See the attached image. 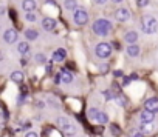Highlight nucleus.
Returning <instances> with one entry per match:
<instances>
[{
    "label": "nucleus",
    "instance_id": "nucleus-1",
    "mask_svg": "<svg viewBox=\"0 0 158 137\" xmlns=\"http://www.w3.org/2000/svg\"><path fill=\"white\" fill-rule=\"evenodd\" d=\"M92 29H93V32H95L96 36L106 37V36H109V32L113 29V25H112V22H109V20H106V19H98V20L93 22Z\"/></svg>",
    "mask_w": 158,
    "mask_h": 137
},
{
    "label": "nucleus",
    "instance_id": "nucleus-2",
    "mask_svg": "<svg viewBox=\"0 0 158 137\" xmlns=\"http://www.w3.org/2000/svg\"><path fill=\"white\" fill-rule=\"evenodd\" d=\"M141 26L144 34H155L158 32V20L152 16H143L141 19Z\"/></svg>",
    "mask_w": 158,
    "mask_h": 137
},
{
    "label": "nucleus",
    "instance_id": "nucleus-3",
    "mask_svg": "<svg viewBox=\"0 0 158 137\" xmlns=\"http://www.w3.org/2000/svg\"><path fill=\"white\" fill-rule=\"evenodd\" d=\"M95 54H96V57H99V59H109L110 55H112V46L109 45V43H99V45H96V48H95Z\"/></svg>",
    "mask_w": 158,
    "mask_h": 137
},
{
    "label": "nucleus",
    "instance_id": "nucleus-4",
    "mask_svg": "<svg viewBox=\"0 0 158 137\" xmlns=\"http://www.w3.org/2000/svg\"><path fill=\"white\" fill-rule=\"evenodd\" d=\"M73 22H74L76 25H79V26L85 25V23L89 22V13H87L85 10H82V8H77V10L74 11V14H73Z\"/></svg>",
    "mask_w": 158,
    "mask_h": 137
},
{
    "label": "nucleus",
    "instance_id": "nucleus-5",
    "mask_svg": "<svg viewBox=\"0 0 158 137\" xmlns=\"http://www.w3.org/2000/svg\"><path fill=\"white\" fill-rule=\"evenodd\" d=\"M144 109L146 111H150V112H158V97H150L146 100L144 103Z\"/></svg>",
    "mask_w": 158,
    "mask_h": 137
},
{
    "label": "nucleus",
    "instance_id": "nucleus-6",
    "mask_svg": "<svg viewBox=\"0 0 158 137\" xmlns=\"http://www.w3.org/2000/svg\"><path fill=\"white\" fill-rule=\"evenodd\" d=\"M115 19L118 22H127V20H130V11L127 8H119L115 13Z\"/></svg>",
    "mask_w": 158,
    "mask_h": 137
},
{
    "label": "nucleus",
    "instance_id": "nucleus-7",
    "mask_svg": "<svg viewBox=\"0 0 158 137\" xmlns=\"http://www.w3.org/2000/svg\"><path fill=\"white\" fill-rule=\"evenodd\" d=\"M65 59H67V51H65L64 48H57V49H54V52H53V55H51V60H53V62H56V63H62Z\"/></svg>",
    "mask_w": 158,
    "mask_h": 137
},
{
    "label": "nucleus",
    "instance_id": "nucleus-8",
    "mask_svg": "<svg viewBox=\"0 0 158 137\" xmlns=\"http://www.w3.org/2000/svg\"><path fill=\"white\" fill-rule=\"evenodd\" d=\"M17 31L16 29H6L5 32H3V40L6 42V43H16L17 42Z\"/></svg>",
    "mask_w": 158,
    "mask_h": 137
},
{
    "label": "nucleus",
    "instance_id": "nucleus-9",
    "mask_svg": "<svg viewBox=\"0 0 158 137\" xmlns=\"http://www.w3.org/2000/svg\"><path fill=\"white\" fill-rule=\"evenodd\" d=\"M153 119H155V114H153V112H150V111L143 109V111H141V114H139V120H141V123H152V122H153Z\"/></svg>",
    "mask_w": 158,
    "mask_h": 137
},
{
    "label": "nucleus",
    "instance_id": "nucleus-10",
    "mask_svg": "<svg viewBox=\"0 0 158 137\" xmlns=\"http://www.w3.org/2000/svg\"><path fill=\"white\" fill-rule=\"evenodd\" d=\"M57 74L60 76V80H62L64 83H71V82H73V74H71L68 70H65V68H62Z\"/></svg>",
    "mask_w": 158,
    "mask_h": 137
},
{
    "label": "nucleus",
    "instance_id": "nucleus-11",
    "mask_svg": "<svg viewBox=\"0 0 158 137\" xmlns=\"http://www.w3.org/2000/svg\"><path fill=\"white\" fill-rule=\"evenodd\" d=\"M42 28H44L45 31H53V29L56 28V20L51 19V17H45V19L42 20Z\"/></svg>",
    "mask_w": 158,
    "mask_h": 137
},
{
    "label": "nucleus",
    "instance_id": "nucleus-12",
    "mask_svg": "<svg viewBox=\"0 0 158 137\" xmlns=\"http://www.w3.org/2000/svg\"><path fill=\"white\" fill-rule=\"evenodd\" d=\"M22 8L27 13H34V10L37 8V3L34 2V0H23V2H22Z\"/></svg>",
    "mask_w": 158,
    "mask_h": 137
},
{
    "label": "nucleus",
    "instance_id": "nucleus-13",
    "mask_svg": "<svg viewBox=\"0 0 158 137\" xmlns=\"http://www.w3.org/2000/svg\"><path fill=\"white\" fill-rule=\"evenodd\" d=\"M124 42H127L129 45H135V42H138V32H136V31H129V32H126Z\"/></svg>",
    "mask_w": 158,
    "mask_h": 137
},
{
    "label": "nucleus",
    "instance_id": "nucleus-14",
    "mask_svg": "<svg viewBox=\"0 0 158 137\" xmlns=\"http://www.w3.org/2000/svg\"><path fill=\"white\" fill-rule=\"evenodd\" d=\"M62 132L67 135V137H73L76 132H77V128L74 126V125H71V123H68L65 128H62Z\"/></svg>",
    "mask_w": 158,
    "mask_h": 137
},
{
    "label": "nucleus",
    "instance_id": "nucleus-15",
    "mask_svg": "<svg viewBox=\"0 0 158 137\" xmlns=\"http://www.w3.org/2000/svg\"><path fill=\"white\" fill-rule=\"evenodd\" d=\"M126 52H127L130 57H138V55H139V46H138V45H129L127 49H126Z\"/></svg>",
    "mask_w": 158,
    "mask_h": 137
},
{
    "label": "nucleus",
    "instance_id": "nucleus-16",
    "mask_svg": "<svg viewBox=\"0 0 158 137\" xmlns=\"http://www.w3.org/2000/svg\"><path fill=\"white\" fill-rule=\"evenodd\" d=\"M64 8L67 11H76L77 10V0H65V2H64Z\"/></svg>",
    "mask_w": 158,
    "mask_h": 137
},
{
    "label": "nucleus",
    "instance_id": "nucleus-17",
    "mask_svg": "<svg viewBox=\"0 0 158 137\" xmlns=\"http://www.w3.org/2000/svg\"><path fill=\"white\" fill-rule=\"evenodd\" d=\"M23 79H25V76H23L22 71H14V73L11 74V80H13L14 83H22Z\"/></svg>",
    "mask_w": 158,
    "mask_h": 137
},
{
    "label": "nucleus",
    "instance_id": "nucleus-18",
    "mask_svg": "<svg viewBox=\"0 0 158 137\" xmlns=\"http://www.w3.org/2000/svg\"><path fill=\"white\" fill-rule=\"evenodd\" d=\"M93 120H95V122H98V123H102V125H104V123H107V122H109V116H107L106 112L99 111V112L96 114V117H95Z\"/></svg>",
    "mask_w": 158,
    "mask_h": 137
},
{
    "label": "nucleus",
    "instance_id": "nucleus-19",
    "mask_svg": "<svg viewBox=\"0 0 158 137\" xmlns=\"http://www.w3.org/2000/svg\"><path fill=\"white\" fill-rule=\"evenodd\" d=\"M17 51H19L22 55H27L28 51H30V45H28L27 42H20V43L17 45Z\"/></svg>",
    "mask_w": 158,
    "mask_h": 137
},
{
    "label": "nucleus",
    "instance_id": "nucleus-20",
    "mask_svg": "<svg viewBox=\"0 0 158 137\" xmlns=\"http://www.w3.org/2000/svg\"><path fill=\"white\" fill-rule=\"evenodd\" d=\"M25 37H27L28 40H36V39L39 37V32H37L36 29H27V31H25Z\"/></svg>",
    "mask_w": 158,
    "mask_h": 137
},
{
    "label": "nucleus",
    "instance_id": "nucleus-21",
    "mask_svg": "<svg viewBox=\"0 0 158 137\" xmlns=\"http://www.w3.org/2000/svg\"><path fill=\"white\" fill-rule=\"evenodd\" d=\"M56 123H57V126L62 129V128H65V126H67L70 122H68V119H67V117L60 116V117H57V119H56Z\"/></svg>",
    "mask_w": 158,
    "mask_h": 137
},
{
    "label": "nucleus",
    "instance_id": "nucleus-22",
    "mask_svg": "<svg viewBox=\"0 0 158 137\" xmlns=\"http://www.w3.org/2000/svg\"><path fill=\"white\" fill-rule=\"evenodd\" d=\"M139 131H141L143 134H149V132H152V131H153V126H152L150 123H143Z\"/></svg>",
    "mask_w": 158,
    "mask_h": 137
},
{
    "label": "nucleus",
    "instance_id": "nucleus-23",
    "mask_svg": "<svg viewBox=\"0 0 158 137\" xmlns=\"http://www.w3.org/2000/svg\"><path fill=\"white\" fill-rule=\"evenodd\" d=\"M115 102H116L118 106H126V105H127V100H126L124 96H116V97H115Z\"/></svg>",
    "mask_w": 158,
    "mask_h": 137
},
{
    "label": "nucleus",
    "instance_id": "nucleus-24",
    "mask_svg": "<svg viewBox=\"0 0 158 137\" xmlns=\"http://www.w3.org/2000/svg\"><path fill=\"white\" fill-rule=\"evenodd\" d=\"M25 20H27V22H36V20H37V16H36L34 13H27V14H25Z\"/></svg>",
    "mask_w": 158,
    "mask_h": 137
},
{
    "label": "nucleus",
    "instance_id": "nucleus-25",
    "mask_svg": "<svg viewBox=\"0 0 158 137\" xmlns=\"http://www.w3.org/2000/svg\"><path fill=\"white\" fill-rule=\"evenodd\" d=\"M98 112H99V109H98V108H90V109H89V117L93 120V119L96 117V114H98Z\"/></svg>",
    "mask_w": 158,
    "mask_h": 137
},
{
    "label": "nucleus",
    "instance_id": "nucleus-26",
    "mask_svg": "<svg viewBox=\"0 0 158 137\" xmlns=\"http://www.w3.org/2000/svg\"><path fill=\"white\" fill-rule=\"evenodd\" d=\"M136 5H138L139 8H144V6L149 5V0H136Z\"/></svg>",
    "mask_w": 158,
    "mask_h": 137
},
{
    "label": "nucleus",
    "instance_id": "nucleus-27",
    "mask_svg": "<svg viewBox=\"0 0 158 137\" xmlns=\"http://www.w3.org/2000/svg\"><path fill=\"white\" fill-rule=\"evenodd\" d=\"M36 62H39V63H44V62H45V57H44V54H36Z\"/></svg>",
    "mask_w": 158,
    "mask_h": 137
},
{
    "label": "nucleus",
    "instance_id": "nucleus-28",
    "mask_svg": "<svg viewBox=\"0 0 158 137\" xmlns=\"http://www.w3.org/2000/svg\"><path fill=\"white\" fill-rule=\"evenodd\" d=\"M110 129H112V132H113L115 135H118V134H119V129H118V126H116V125H112V126H110Z\"/></svg>",
    "mask_w": 158,
    "mask_h": 137
},
{
    "label": "nucleus",
    "instance_id": "nucleus-29",
    "mask_svg": "<svg viewBox=\"0 0 158 137\" xmlns=\"http://www.w3.org/2000/svg\"><path fill=\"white\" fill-rule=\"evenodd\" d=\"M130 137H144V134H143L141 131H133Z\"/></svg>",
    "mask_w": 158,
    "mask_h": 137
},
{
    "label": "nucleus",
    "instance_id": "nucleus-30",
    "mask_svg": "<svg viewBox=\"0 0 158 137\" xmlns=\"http://www.w3.org/2000/svg\"><path fill=\"white\" fill-rule=\"evenodd\" d=\"M25 137H39L37 135V132H34V131H30V132H27V135Z\"/></svg>",
    "mask_w": 158,
    "mask_h": 137
},
{
    "label": "nucleus",
    "instance_id": "nucleus-31",
    "mask_svg": "<svg viewBox=\"0 0 158 137\" xmlns=\"http://www.w3.org/2000/svg\"><path fill=\"white\" fill-rule=\"evenodd\" d=\"M101 68H99V70H101V73H106L107 71V65H99Z\"/></svg>",
    "mask_w": 158,
    "mask_h": 137
},
{
    "label": "nucleus",
    "instance_id": "nucleus-32",
    "mask_svg": "<svg viewBox=\"0 0 158 137\" xmlns=\"http://www.w3.org/2000/svg\"><path fill=\"white\" fill-rule=\"evenodd\" d=\"M45 71H47V73H50V71H51V63H47V66H45Z\"/></svg>",
    "mask_w": 158,
    "mask_h": 137
},
{
    "label": "nucleus",
    "instance_id": "nucleus-33",
    "mask_svg": "<svg viewBox=\"0 0 158 137\" xmlns=\"http://www.w3.org/2000/svg\"><path fill=\"white\" fill-rule=\"evenodd\" d=\"M60 82H62V80H60V76L57 74V76H56V79H54V83H60Z\"/></svg>",
    "mask_w": 158,
    "mask_h": 137
},
{
    "label": "nucleus",
    "instance_id": "nucleus-34",
    "mask_svg": "<svg viewBox=\"0 0 158 137\" xmlns=\"http://www.w3.org/2000/svg\"><path fill=\"white\" fill-rule=\"evenodd\" d=\"M95 2H96L98 5H104V3L107 2V0H95Z\"/></svg>",
    "mask_w": 158,
    "mask_h": 137
},
{
    "label": "nucleus",
    "instance_id": "nucleus-35",
    "mask_svg": "<svg viewBox=\"0 0 158 137\" xmlns=\"http://www.w3.org/2000/svg\"><path fill=\"white\" fill-rule=\"evenodd\" d=\"M112 2H113V3H123L124 0H112Z\"/></svg>",
    "mask_w": 158,
    "mask_h": 137
},
{
    "label": "nucleus",
    "instance_id": "nucleus-36",
    "mask_svg": "<svg viewBox=\"0 0 158 137\" xmlns=\"http://www.w3.org/2000/svg\"><path fill=\"white\" fill-rule=\"evenodd\" d=\"M2 59H3V57H2V52H0V60H2Z\"/></svg>",
    "mask_w": 158,
    "mask_h": 137
}]
</instances>
